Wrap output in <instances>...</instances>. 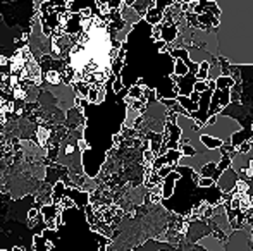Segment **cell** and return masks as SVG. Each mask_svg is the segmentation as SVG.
<instances>
[{
	"label": "cell",
	"mask_w": 253,
	"mask_h": 251,
	"mask_svg": "<svg viewBox=\"0 0 253 251\" xmlns=\"http://www.w3.org/2000/svg\"><path fill=\"white\" fill-rule=\"evenodd\" d=\"M105 98L100 104H90L86 98L76 97V105L83 107V138L86 150L81 151L83 174L95 179L107 158V153L114 148V136L121 133L126 121V97L127 90L123 88L119 93L112 90V83L105 84Z\"/></svg>",
	"instance_id": "6da1fadb"
},
{
	"label": "cell",
	"mask_w": 253,
	"mask_h": 251,
	"mask_svg": "<svg viewBox=\"0 0 253 251\" xmlns=\"http://www.w3.org/2000/svg\"><path fill=\"white\" fill-rule=\"evenodd\" d=\"M234 79L231 76H219L215 79V88L212 91V97H210V105L209 110H207V115L212 117V115H217L220 110H222L226 105H229L231 100V88L234 86Z\"/></svg>",
	"instance_id": "7a4b0ae2"
},
{
	"label": "cell",
	"mask_w": 253,
	"mask_h": 251,
	"mask_svg": "<svg viewBox=\"0 0 253 251\" xmlns=\"http://www.w3.org/2000/svg\"><path fill=\"white\" fill-rule=\"evenodd\" d=\"M172 0H157L155 3L150 7V9L145 12L143 19L147 21L148 24H152V26H155V24H159L160 21H162L164 17V12H166V9L169 5H172Z\"/></svg>",
	"instance_id": "3957f363"
},
{
	"label": "cell",
	"mask_w": 253,
	"mask_h": 251,
	"mask_svg": "<svg viewBox=\"0 0 253 251\" xmlns=\"http://www.w3.org/2000/svg\"><path fill=\"white\" fill-rule=\"evenodd\" d=\"M119 14H121V17H123L124 21H126L127 24H134V23H138L140 19H143V17L140 16V14L136 12V10L133 9L131 5H121V9H119Z\"/></svg>",
	"instance_id": "277c9868"
},
{
	"label": "cell",
	"mask_w": 253,
	"mask_h": 251,
	"mask_svg": "<svg viewBox=\"0 0 253 251\" xmlns=\"http://www.w3.org/2000/svg\"><path fill=\"white\" fill-rule=\"evenodd\" d=\"M198 140H200V143L205 144V148H209V150H219V148L224 144L222 140H217V138L209 136V134H200Z\"/></svg>",
	"instance_id": "5b68a950"
},
{
	"label": "cell",
	"mask_w": 253,
	"mask_h": 251,
	"mask_svg": "<svg viewBox=\"0 0 253 251\" xmlns=\"http://www.w3.org/2000/svg\"><path fill=\"white\" fill-rule=\"evenodd\" d=\"M193 90L198 91V93H202V91L209 90V84H207V81H197V83L193 84Z\"/></svg>",
	"instance_id": "8992f818"
},
{
	"label": "cell",
	"mask_w": 253,
	"mask_h": 251,
	"mask_svg": "<svg viewBox=\"0 0 253 251\" xmlns=\"http://www.w3.org/2000/svg\"><path fill=\"white\" fill-rule=\"evenodd\" d=\"M174 3H190V2H198V0H172Z\"/></svg>",
	"instance_id": "52a82bcc"
},
{
	"label": "cell",
	"mask_w": 253,
	"mask_h": 251,
	"mask_svg": "<svg viewBox=\"0 0 253 251\" xmlns=\"http://www.w3.org/2000/svg\"><path fill=\"white\" fill-rule=\"evenodd\" d=\"M0 251H7V250H0Z\"/></svg>",
	"instance_id": "ba28073f"
},
{
	"label": "cell",
	"mask_w": 253,
	"mask_h": 251,
	"mask_svg": "<svg viewBox=\"0 0 253 251\" xmlns=\"http://www.w3.org/2000/svg\"><path fill=\"white\" fill-rule=\"evenodd\" d=\"M45 2H47V0H45Z\"/></svg>",
	"instance_id": "9c48e42d"
}]
</instances>
